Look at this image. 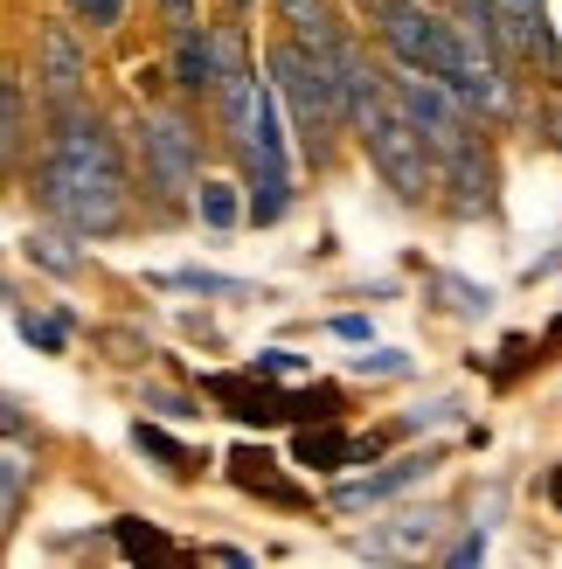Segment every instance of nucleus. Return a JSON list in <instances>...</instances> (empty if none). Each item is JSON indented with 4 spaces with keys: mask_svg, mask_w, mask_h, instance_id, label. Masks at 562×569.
I'll return each instance as SVG.
<instances>
[{
    "mask_svg": "<svg viewBox=\"0 0 562 569\" xmlns=\"http://www.w3.org/2000/svg\"><path fill=\"white\" fill-rule=\"evenodd\" d=\"M230 479L243 493H258V500H271V507H313V493H299L285 472H278V459L264 445H237L230 451Z\"/></svg>",
    "mask_w": 562,
    "mask_h": 569,
    "instance_id": "f8f14e48",
    "label": "nucleus"
},
{
    "mask_svg": "<svg viewBox=\"0 0 562 569\" xmlns=\"http://www.w3.org/2000/svg\"><path fill=\"white\" fill-rule=\"evenodd\" d=\"M389 91H397V104L410 111V126L424 132V147H431V160L438 153H452L459 139H472L480 132V119L465 111V98L444 83L438 70H410V63H397V77H389Z\"/></svg>",
    "mask_w": 562,
    "mask_h": 569,
    "instance_id": "423d86ee",
    "label": "nucleus"
},
{
    "mask_svg": "<svg viewBox=\"0 0 562 569\" xmlns=\"http://www.w3.org/2000/svg\"><path fill=\"white\" fill-rule=\"evenodd\" d=\"M480 556H486V535H465V542L444 556V562H480Z\"/></svg>",
    "mask_w": 562,
    "mask_h": 569,
    "instance_id": "393cba45",
    "label": "nucleus"
},
{
    "mask_svg": "<svg viewBox=\"0 0 562 569\" xmlns=\"http://www.w3.org/2000/svg\"><path fill=\"white\" fill-rule=\"evenodd\" d=\"M194 216L209 222V230H237L243 222V202H237V181H194Z\"/></svg>",
    "mask_w": 562,
    "mask_h": 569,
    "instance_id": "a211bd4d",
    "label": "nucleus"
},
{
    "mask_svg": "<svg viewBox=\"0 0 562 569\" xmlns=\"http://www.w3.org/2000/svg\"><path fill=\"white\" fill-rule=\"evenodd\" d=\"M202 396L222 403L243 423H313V417H341V389L333 382H313V389H271L264 376H202Z\"/></svg>",
    "mask_w": 562,
    "mask_h": 569,
    "instance_id": "39448f33",
    "label": "nucleus"
},
{
    "mask_svg": "<svg viewBox=\"0 0 562 569\" xmlns=\"http://www.w3.org/2000/svg\"><path fill=\"white\" fill-rule=\"evenodd\" d=\"M28 147H36V126H28V83L14 77L8 56H0V188L28 167Z\"/></svg>",
    "mask_w": 562,
    "mask_h": 569,
    "instance_id": "9b49d317",
    "label": "nucleus"
},
{
    "mask_svg": "<svg viewBox=\"0 0 562 569\" xmlns=\"http://www.w3.org/2000/svg\"><path fill=\"white\" fill-rule=\"evenodd\" d=\"M333 333H341V340H369V320H361V312H348V320H333Z\"/></svg>",
    "mask_w": 562,
    "mask_h": 569,
    "instance_id": "a878e982",
    "label": "nucleus"
},
{
    "mask_svg": "<svg viewBox=\"0 0 562 569\" xmlns=\"http://www.w3.org/2000/svg\"><path fill=\"white\" fill-rule=\"evenodd\" d=\"M202 556H209V562H222V569H243V562H250L243 549H202Z\"/></svg>",
    "mask_w": 562,
    "mask_h": 569,
    "instance_id": "cd10ccee",
    "label": "nucleus"
},
{
    "mask_svg": "<svg viewBox=\"0 0 562 569\" xmlns=\"http://www.w3.org/2000/svg\"><path fill=\"white\" fill-rule=\"evenodd\" d=\"M375 445H354L333 417H313L305 431L292 438V459L305 466V472H341V466H354V459H369Z\"/></svg>",
    "mask_w": 562,
    "mask_h": 569,
    "instance_id": "ddd939ff",
    "label": "nucleus"
},
{
    "mask_svg": "<svg viewBox=\"0 0 562 569\" xmlns=\"http://www.w3.org/2000/svg\"><path fill=\"white\" fill-rule=\"evenodd\" d=\"M0 438H36V417H28L14 396H0Z\"/></svg>",
    "mask_w": 562,
    "mask_h": 569,
    "instance_id": "5701e85b",
    "label": "nucleus"
},
{
    "mask_svg": "<svg viewBox=\"0 0 562 569\" xmlns=\"http://www.w3.org/2000/svg\"><path fill=\"white\" fill-rule=\"evenodd\" d=\"M153 14L160 28H188V21H202V0H153Z\"/></svg>",
    "mask_w": 562,
    "mask_h": 569,
    "instance_id": "b1692460",
    "label": "nucleus"
},
{
    "mask_svg": "<svg viewBox=\"0 0 562 569\" xmlns=\"http://www.w3.org/2000/svg\"><path fill=\"white\" fill-rule=\"evenodd\" d=\"M264 70H271L264 77L271 98L285 104V119L299 132V153L313 167H333V147H341V132H348V98H341V77H333V56L285 36V42H271Z\"/></svg>",
    "mask_w": 562,
    "mask_h": 569,
    "instance_id": "7ed1b4c3",
    "label": "nucleus"
},
{
    "mask_svg": "<svg viewBox=\"0 0 562 569\" xmlns=\"http://www.w3.org/2000/svg\"><path fill=\"white\" fill-rule=\"evenodd\" d=\"M278 14H285V36L305 42V49H333L341 42V8L333 0H278Z\"/></svg>",
    "mask_w": 562,
    "mask_h": 569,
    "instance_id": "4468645a",
    "label": "nucleus"
},
{
    "mask_svg": "<svg viewBox=\"0 0 562 569\" xmlns=\"http://www.w3.org/2000/svg\"><path fill=\"white\" fill-rule=\"evenodd\" d=\"M549 126H555V147H562V104H555V111H549Z\"/></svg>",
    "mask_w": 562,
    "mask_h": 569,
    "instance_id": "7c9ffc66",
    "label": "nucleus"
},
{
    "mask_svg": "<svg viewBox=\"0 0 562 569\" xmlns=\"http://www.w3.org/2000/svg\"><path fill=\"white\" fill-rule=\"evenodd\" d=\"M21 493H28V459L0 451V528H8V521L21 515Z\"/></svg>",
    "mask_w": 562,
    "mask_h": 569,
    "instance_id": "412c9836",
    "label": "nucleus"
},
{
    "mask_svg": "<svg viewBox=\"0 0 562 569\" xmlns=\"http://www.w3.org/2000/svg\"><path fill=\"white\" fill-rule=\"evenodd\" d=\"M126 167H132V202L153 216H181L194 181H202V126H194L188 98L147 104L126 126Z\"/></svg>",
    "mask_w": 562,
    "mask_h": 569,
    "instance_id": "f03ea898",
    "label": "nucleus"
},
{
    "mask_svg": "<svg viewBox=\"0 0 562 569\" xmlns=\"http://www.w3.org/2000/svg\"><path fill=\"white\" fill-rule=\"evenodd\" d=\"M28 194L70 237H119L132 222L126 139L111 132L98 104L42 111V147H36V167H28Z\"/></svg>",
    "mask_w": 562,
    "mask_h": 569,
    "instance_id": "f257e3e1",
    "label": "nucleus"
},
{
    "mask_svg": "<svg viewBox=\"0 0 562 569\" xmlns=\"http://www.w3.org/2000/svg\"><path fill=\"white\" fill-rule=\"evenodd\" d=\"M132 0H63V14L83 28V36H119Z\"/></svg>",
    "mask_w": 562,
    "mask_h": 569,
    "instance_id": "6ab92c4d",
    "label": "nucleus"
},
{
    "mask_svg": "<svg viewBox=\"0 0 562 569\" xmlns=\"http://www.w3.org/2000/svg\"><path fill=\"white\" fill-rule=\"evenodd\" d=\"M153 284H160V292H250V284L243 278H222V271H153Z\"/></svg>",
    "mask_w": 562,
    "mask_h": 569,
    "instance_id": "aec40b11",
    "label": "nucleus"
},
{
    "mask_svg": "<svg viewBox=\"0 0 562 569\" xmlns=\"http://www.w3.org/2000/svg\"><path fill=\"white\" fill-rule=\"evenodd\" d=\"M167 91L174 98H209L215 83V42H209V21H188V28H167Z\"/></svg>",
    "mask_w": 562,
    "mask_h": 569,
    "instance_id": "1a4fd4ad",
    "label": "nucleus"
},
{
    "mask_svg": "<svg viewBox=\"0 0 562 569\" xmlns=\"http://www.w3.org/2000/svg\"><path fill=\"white\" fill-rule=\"evenodd\" d=\"M549 500H555V507H562V466H555V472H549Z\"/></svg>",
    "mask_w": 562,
    "mask_h": 569,
    "instance_id": "c85d7f7f",
    "label": "nucleus"
},
{
    "mask_svg": "<svg viewBox=\"0 0 562 569\" xmlns=\"http://www.w3.org/2000/svg\"><path fill=\"white\" fill-rule=\"evenodd\" d=\"M438 188H444V209H452L459 222L493 216V153H486L480 132L459 139L452 153H438Z\"/></svg>",
    "mask_w": 562,
    "mask_h": 569,
    "instance_id": "6e6552de",
    "label": "nucleus"
},
{
    "mask_svg": "<svg viewBox=\"0 0 562 569\" xmlns=\"http://www.w3.org/2000/svg\"><path fill=\"white\" fill-rule=\"evenodd\" d=\"M222 8H230V14H237V21H243V14H250V8H258V0H222Z\"/></svg>",
    "mask_w": 562,
    "mask_h": 569,
    "instance_id": "c756f323",
    "label": "nucleus"
},
{
    "mask_svg": "<svg viewBox=\"0 0 562 569\" xmlns=\"http://www.w3.org/2000/svg\"><path fill=\"white\" fill-rule=\"evenodd\" d=\"M348 132H361V147H369V160H375V174L397 188V202H410V209H424L431 194H438V160H431V147H424V132L410 126V111L397 104V91H389V77L375 83L369 98H361L354 111H348Z\"/></svg>",
    "mask_w": 562,
    "mask_h": 569,
    "instance_id": "20e7f679",
    "label": "nucleus"
},
{
    "mask_svg": "<svg viewBox=\"0 0 562 569\" xmlns=\"http://www.w3.org/2000/svg\"><path fill=\"white\" fill-rule=\"evenodd\" d=\"M431 466H438V451H410V459L382 466V472H369V479H354V487H333V493H327V507H333V515H369V507L397 500L410 479H424Z\"/></svg>",
    "mask_w": 562,
    "mask_h": 569,
    "instance_id": "9d476101",
    "label": "nucleus"
},
{
    "mask_svg": "<svg viewBox=\"0 0 562 569\" xmlns=\"http://www.w3.org/2000/svg\"><path fill=\"white\" fill-rule=\"evenodd\" d=\"M111 535H119V549H126L132 562H181V556H188L181 542H167L160 528H147V521H132V515H126V521H111Z\"/></svg>",
    "mask_w": 562,
    "mask_h": 569,
    "instance_id": "f3484780",
    "label": "nucleus"
},
{
    "mask_svg": "<svg viewBox=\"0 0 562 569\" xmlns=\"http://www.w3.org/2000/svg\"><path fill=\"white\" fill-rule=\"evenodd\" d=\"M153 410H167V417H194V410L181 403V396H167V389H153Z\"/></svg>",
    "mask_w": 562,
    "mask_h": 569,
    "instance_id": "bb28decb",
    "label": "nucleus"
},
{
    "mask_svg": "<svg viewBox=\"0 0 562 569\" xmlns=\"http://www.w3.org/2000/svg\"><path fill=\"white\" fill-rule=\"evenodd\" d=\"M132 445L147 451V459H160V472H174V479H194V466H202V451H188L181 438H167L160 423H147V417L132 423Z\"/></svg>",
    "mask_w": 562,
    "mask_h": 569,
    "instance_id": "dca6fc26",
    "label": "nucleus"
},
{
    "mask_svg": "<svg viewBox=\"0 0 562 569\" xmlns=\"http://www.w3.org/2000/svg\"><path fill=\"white\" fill-rule=\"evenodd\" d=\"M424 8H452V0H424Z\"/></svg>",
    "mask_w": 562,
    "mask_h": 569,
    "instance_id": "2f4dec72",
    "label": "nucleus"
},
{
    "mask_svg": "<svg viewBox=\"0 0 562 569\" xmlns=\"http://www.w3.org/2000/svg\"><path fill=\"white\" fill-rule=\"evenodd\" d=\"M36 104L42 111L91 104V49H83V28L70 14L36 28Z\"/></svg>",
    "mask_w": 562,
    "mask_h": 569,
    "instance_id": "0eeeda50",
    "label": "nucleus"
},
{
    "mask_svg": "<svg viewBox=\"0 0 562 569\" xmlns=\"http://www.w3.org/2000/svg\"><path fill=\"white\" fill-rule=\"evenodd\" d=\"M21 333L36 340L42 355H63V340H70V333H63V320H36V312H21Z\"/></svg>",
    "mask_w": 562,
    "mask_h": 569,
    "instance_id": "4be33fe9",
    "label": "nucleus"
},
{
    "mask_svg": "<svg viewBox=\"0 0 562 569\" xmlns=\"http://www.w3.org/2000/svg\"><path fill=\"white\" fill-rule=\"evenodd\" d=\"M28 264H42L49 278H77L83 271V250H77V237L70 230H56V222H49V230H28Z\"/></svg>",
    "mask_w": 562,
    "mask_h": 569,
    "instance_id": "2eb2a0df",
    "label": "nucleus"
}]
</instances>
